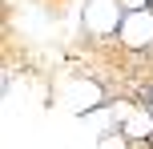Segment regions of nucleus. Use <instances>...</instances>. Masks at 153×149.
<instances>
[{
  "mask_svg": "<svg viewBox=\"0 0 153 149\" xmlns=\"http://www.w3.org/2000/svg\"><path fill=\"white\" fill-rule=\"evenodd\" d=\"M117 121H121V133L129 141H141V137L153 133V113L149 109H133V105H113Z\"/></svg>",
  "mask_w": 153,
  "mask_h": 149,
  "instance_id": "obj_4",
  "label": "nucleus"
},
{
  "mask_svg": "<svg viewBox=\"0 0 153 149\" xmlns=\"http://www.w3.org/2000/svg\"><path fill=\"white\" fill-rule=\"evenodd\" d=\"M97 149H129V137H125L121 129H117V133H105V137H101V145H97Z\"/></svg>",
  "mask_w": 153,
  "mask_h": 149,
  "instance_id": "obj_5",
  "label": "nucleus"
},
{
  "mask_svg": "<svg viewBox=\"0 0 153 149\" xmlns=\"http://www.w3.org/2000/svg\"><path fill=\"white\" fill-rule=\"evenodd\" d=\"M121 20H125L121 0H89V4H85V28H89L93 36H113V32H121Z\"/></svg>",
  "mask_w": 153,
  "mask_h": 149,
  "instance_id": "obj_1",
  "label": "nucleus"
},
{
  "mask_svg": "<svg viewBox=\"0 0 153 149\" xmlns=\"http://www.w3.org/2000/svg\"><path fill=\"white\" fill-rule=\"evenodd\" d=\"M121 8H125V12H145L149 4H145V0H121Z\"/></svg>",
  "mask_w": 153,
  "mask_h": 149,
  "instance_id": "obj_6",
  "label": "nucleus"
},
{
  "mask_svg": "<svg viewBox=\"0 0 153 149\" xmlns=\"http://www.w3.org/2000/svg\"><path fill=\"white\" fill-rule=\"evenodd\" d=\"M117 36H121L125 48H145V44H153V8H145V12H125Z\"/></svg>",
  "mask_w": 153,
  "mask_h": 149,
  "instance_id": "obj_3",
  "label": "nucleus"
},
{
  "mask_svg": "<svg viewBox=\"0 0 153 149\" xmlns=\"http://www.w3.org/2000/svg\"><path fill=\"white\" fill-rule=\"evenodd\" d=\"M101 101H105V89H101L97 81H89V77H73L69 89H65V109L69 113H89V109H97Z\"/></svg>",
  "mask_w": 153,
  "mask_h": 149,
  "instance_id": "obj_2",
  "label": "nucleus"
}]
</instances>
